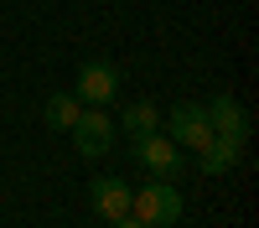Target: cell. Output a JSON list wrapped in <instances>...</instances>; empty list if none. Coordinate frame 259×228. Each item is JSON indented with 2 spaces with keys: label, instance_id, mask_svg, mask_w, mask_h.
<instances>
[{
  "label": "cell",
  "instance_id": "obj_1",
  "mask_svg": "<svg viewBox=\"0 0 259 228\" xmlns=\"http://www.w3.org/2000/svg\"><path fill=\"white\" fill-rule=\"evenodd\" d=\"M130 213H135L140 223H150V228H177L182 218H187V202H182V192H177V181H145L140 192H130Z\"/></svg>",
  "mask_w": 259,
  "mask_h": 228
},
{
  "label": "cell",
  "instance_id": "obj_2",
  "mask_svg": "<svg viewBox=\"0 0 259 228\" xmlns=\"http://www.w3.org/2000/svg\"><path fill=\"white\" fill-rule=\"evenodd\" d=\"M130 156H135V166H145V176H182V145L171 140L166 130H150V135H135L130 140Z\"/></svg>",
  "mask_w": 259,
  "mask_h": 228
},
{
  "label": "cell",
  "instance_id": "obj_3",
  "mask_svg": "<svg viewBox=\"0 0 259 228\" xmlns=\"http://www.w3.org/2000/svg\"><path fill=\"white\" fill-rule=\"evenodd\" d=\"M161 130H166L171 140H177L182 151H192V156H197L202 145L212 140V124H207V109H202L197 99H182V104H171V114H161Z\"/></svg>",
  "mask_w": 259,
  "mask_h": 228
},
{
  "label": "cell",
  "instance_id": "obj_4",
  "mask_svg": "<svg viewBox=\"0 0 259 228\" xmlns=\"http://www.w3.org/2000/svg\"><path fill=\"white\" fill-rule=\"evenodd\" d=\"M68 135H73V151H78V156L99 161V156H109V151H114V135H119V130H114V119L104 114V109H89V104H83V114L73 119V130H68Z\"/></svg>",
  "mask_w": 259,
  "mask_h": 228
},
{
  "label": "cell",
  "instance_id": "obj_5",
  "mask_svg": "<svg viewBox=\"0 0 259 228\" xmlns=\"http://www.w3.org/2000/svg\"><path fill=\"white\" fill-rule=\"evenodd\" d=\"M73 94H78V104H89V109L114 104V99H119V68H114V62H104V57L83 62V68H78V83H73Z\"/></svg>",
  "mask_w": 259,
  "mask_h": 228
},
{
  "label": "cell",
  "instance_id": "obj_6",
  "mask_svg": "<svg viewBox=\"0 0 259 228\" xmlns=\"http://www.w3.org/2000/svg\"><path fill=\"white\" fill-rule=\"evenodd\" d=\"M202 109H207L212 135H228V140H244L249 145V114H244V104L233 99V94H212Z\"/></svg>",
  "mask_w": 259,
  "mask_h": 228
},
{
  "label": "cell",
  "instance_id": "obj_7",
  "mask_svg": "<svg viewBox=\"0 0 259 228\" xmlns=\"http://www.w3.org/2000/svg\"><path fill=\"white\" fill-rule=\"evenodd\" d=\"M130 192H135V187H130L124 176H94L89 181V202H94V213L104 223H114V218L130 213Z\"/></svg>",
  "mask_w": 259,
  "mask_h": 228
},
{
  "label": "cell",
  "instance_id": "obj_8",
  "mask_svg": "<svg viewBox=\"0 0 259 228\" xmlns=\"http://www.w3.org/2000/svg\"><path fill=\"white\" fill-rule=\"evenodd\" d=\"M244 156V140H228V135H212L202 151H197V166H202V176H228L233 166H239Z\"/></svg>",
  "mask_w": 259,
  "mask_h": 228
},
{
  "label": "cell",
  "instance_id": "obj_9",
  "mask_svg": "<svg viewBox=\"0 0 259 228\" xmlns=\"http://www.w3.org/2000/svg\"><path fill=\"white\" fill-rule=\"evenodd\" d=\"M114 130H124L130 140H135V135H150V130H161V109H156L150 99H135V104H124V114H119Z\"/></svg>",
  "mask_w": 259,
  "mask_h": 228
},
{
  "label": "cell",
  "instance_id": "obj_10",
  "mask_svg": "<svg viewBox=\"0 0 259 228\" xmlns=\"http://www.w3.org/2000/svg\"><path fill=\"white\" fill-rule=\"evenodd\" d=\"M78 114H83L78 94H52V99H47V109H41V119H47V130H57V135H68Z\"/></svg>",
  "mask_w": 259,
  "mask_h": 228
},
{
  "label": "cell",
  "instance_id": "obj_11",
  "mask_svg": "<svg viewBox=\"0 0 259 228\" xmlns=\"http://www.w3.org/2000/svg\"><path fill=\"white\" fill-rule=\"evenodd\" d=\"M109 228H150V223H140V218H135V213H124V218H114V223H109Z\"/></svg>",
  "mask_w": 259,
  "mask_h": 228
}]
</instances>
